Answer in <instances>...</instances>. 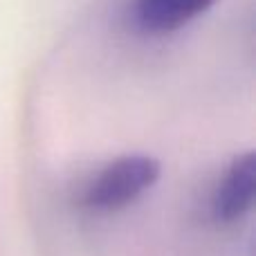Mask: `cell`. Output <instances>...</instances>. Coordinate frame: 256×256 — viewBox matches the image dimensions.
<instances>
[{"instance_id": "cell-3", "label": "cell", "mask_w": 256, "mask_h": 256, "mask_svg": "<svg viewBox=\"0 0 256 256\" xmlns=\"http://www.w3.org/2000/svg\"><path fill=\"white\" fill-rule=\"evenodd\" d=\"M216 2L218 0H132V16L144 32L166 34L209 12Z\"/></svg>"}, {"instance_id": "cell-2", "label": "cell", "mask_w": 256, "mask_h": 256, "mask_svg": "<svg viewBox=\"0 0 256 256\" xmlns=\"http://www.w3.org/2000/svg\"><path fill=\"white\" fill-rule=\"evenodd\" d=\"M256 186V158L252 150L236 155L220 176L212 196V216L216 222L230 225L252 209Z\"/></svg>"}, {"instance_id": "cell-1", "label": "cell", "mask_w": 256, "mask_h": 256, "mask_svg": "<svg viewBox=\"0 0 256 256\" xmlns=\"http://www.w3.org/2000/svg\"><path fill=\"white\" fill-rule=\"evenodd\" d=\"M160 162L150 155L130 153L102 168L81 194V204L92 212H117L146 194L160 180Z\"/></svg>"}]
</instances>
